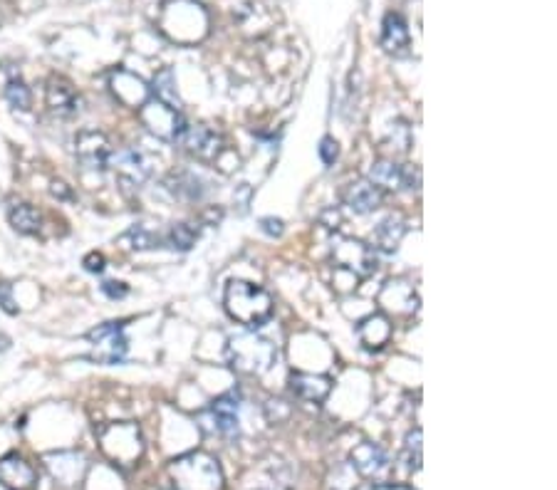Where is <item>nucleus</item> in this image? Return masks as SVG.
Listing matches in <instances>:
<instances>
[{"label":"nucleus","mask_w":557,"mask_h":490,"mask_svg":"<svg viewBox=\"0 0 557 490\" xmlns=\"http://www.w3.org/2000/svg\"><path fill=\"white\" fill-rule=\"evenodd\" d=\"M226 312L248 330H258L273 315V297L246 280H231L226 288Z\"/></svg>","instance_id":"1"},{"label":"nucleus","mask_w":557,"mask_h":490,"mask_svg":"<svg viewBox=\"0 0 557 490\" xmlns=\"http://www.w3.org/2000/svg\"><path fill=\"white\" fill-rule=\"evenodd\" d=\"M228 359H231V367L238 369V372L260 377V374L273 369L275 359H278V349L265 337L246 332V335H236L228 342Z\"/></svg>","instance_id":"2"},{"label":"nucleus","mask_w":557,"mask_h":490,"mask_svg":"<svg viewBox=\"0 0 557 490\" xmlns=\"http://www.w3.org/2000/svg\"><path fill=\"white\" fill-rule=\"evenodd\" d=\"M332 263L340 270L357 275V278H369L377 273V253L372 245L355 241V238H337L332 245Z\"/></svg>","instance_id":"3"},{"label":"nucleus","mask_w":557,"mask_h":490,"mask_svg":"<svg viewBox=\"0 0 557 490\" xmlns=\"http://www.w3.org/2000/svg\"><path fill=\"white\" fill-rule=\"evenodd\" d=\"M139 117H142L144 127L159 137L161 142H181L186 132V119L181 117L179 109H171L161 102H147L139 109Z\"/></svg>","instance_id":"4"},{"label":"nucleus","mask_w":557,"mask_h":490,"mask_svg":"<svg viewBox=\"0 0 557 490\" xmlns=\"http://www.w3.org/2000/svg\"><path fill=\"white\" fill-rule=\"evenodd\" d=\"M87 340L92 344V362L100 364H119L124 357H127V335H124V325L119 322H107V325H100L97 330H92L87 335Z\"/></svg>","instance_id":"5"},{"label":"nucleus","mask_w":557,"mask_h":490,"mask_svg":"<svg viewBox=\"0 0 557 490\" xmlns=\"http://www.w3.org/2000/svg\"><path fill=\"white\" fill-rule=\"evenodd\" d=\"M109 166H114L119 181L132 186V189L144 186L149 181V176H152V161L139 149L117 151V154H112V159H109Z\"/></svg>","instance_id":"6"},{"label":"nucleus","mask_w":557,"mask_h":490,"mask_svg":"<svg viewBox=\"0 0 557 490\" xmlns=\"http://www.w3.org/2000/svg\"><path fill=\"white\" fill-rule=\"evenodd\" d=\"M75 156L87 171H104L112 159V144L102 132H80L75 139Z\"/></svg>","instance_id":"7"},{"label":"nucleus","mask_w":557,"mask_h":490,"mask_svg":"<svg viewBox=\"0 0 557 490\" xmlns=\"http://www.w3.org/2000/svg\"><path fill=\"white\" fill-rule=\"evenodd\" d=\"M181 142H184V147L191 156H196L199 161H206V164L218 161L223 151H226L221 134L213 132L211 127H203V124H199V127H186Z\"/></svg>","instance_id":"8"},{"label":"nucleus","mask_w":557,"mask_h":490,"mask_svg":"<svg viewBox=\"0 0 557 490\" xmlns=\"http://www.w3.org/2000/svg\"><path fill=\"white\" fill-rule=\"evenodd\" d=\"M211 429L218 436H226V439H236L238 429H241V401L236 394H226L221 399H216L211 404Z\"/></svg>","instance_id":"9"},{"label":"nucleus","mask_w":557,"mask_h":490,"mask_svg":"<svg viewBox=\"0 0 557 490\" xmlns=\"http://www.w3.org/2000/svg\"><path fill=\"white\" fill-rule=\"evenodd\" d=\"M45 463H48L50 476L55 478L60 486H67V488L82 483V478H85V473H87L85 456H82V453H75V451L50 453V456L45 458Z\"/></svg>","instance_id":"10"},{"label":"nucleus","mask_w":557,"mask_h":490,"mask_svg":"<svg viewBox=\"0 0 557 490\" xmlns=\"http://www.w3.org/2000/svg\"><path fill=\"white\" fill-rule=\"evenodd\" d=\"M109 87H112L114 97H117L119 102L132 109H142L144 104L149 102V95H152V90L144 85L142 77L132 75V72L127 70L114 72L112 80H109Z\"/></svg>","instance_id":"11"},{"label":"nucleus","mask_w":557,"mask_h":490,"mask_svg":"<svg viewBox=\"0 0 557 490\" xmlns=\"http://www.w3.org/2000/svg\"><path fill=\"white\" fill-rule=\"evenodd\" d=\"M38 481V473L25 458L5 456L0 458V486L10 490H30Z\"/></svg>","instance_id":"12"},{"label":"nucleus","mask_w":557,"mask_h":490,"mask_svg":"<svg viewBox=\"0 0 557 490\" xmlns=\"http://www.w3.org/2000/svg\"><path fill=\"white\" fill-rule=\"evenodd\" d=\"M382 198L384 191L379 189V186H374L369 179L352 181L345 191V203L357 216H367V213L377 211V208L382 206Z\"/></svg>","instance_id":"13"},{"label":"nucleus","mask_w":557,"mask_h":490,"mask_svg":"<svg viewBox=\"0 0 557 490\" xmlns=\"http://www.w3.org/2000/svg\"><path fill=\"white\" fill-rule=\"evenodd\" d=\"M352 466H355V471L362 473V476L377 481V478H382L384 473L389 471V458L387 453L379 446H374V443H359L355 451H352Z\"/></svg>","instance_id":"14"},{"label":"nucleus","mask_w":557,"mask_h":490,"mask_svg":"<svg viewBox=\"0 0 557 490\" xmlns=\"http://www.w3.org/2000/svg\"><path fill=\"white\" fill-rule=\"evenodd\" d=\"M166 189L181 201L196 203L203 201V196L208 194V181L194 171H179V174H171V179L166 181Z\"/></svg>","instance_id":"15"},{"label":"nucleus","mask_w":557,"mask_h":490,"mask_svg":"<svg viewBox=\"0 0 557 490\" xmlns=\"http://www.w3.org/2000/svg\"><path fill=\"white\" fill-rule=\"evenodd\" d=\"M290 387L293 394L303 401H312V404H320L325 401L332 392V382L327 377H315V374H293L290 377Z\"/></svg>","instance_id":"16"},{"label":"nucleus","mask_w":557,"mask_h":490,"mask_svg":"<svg viewBox=\"0 0 557 490\" xmlns=\"http://www.w3.org/2000/svg\"><path fill=\"white\" fill-rule=\"evenodd\" d=\"M48 107L57 117H75L80 112V97L67 82L52 80L48 85Z\"/></svg>","instance_id":"17"},{"label":"nucleus","mask_w":557,"mask_h":490,"mask_svg":"<svg viewBox=\"0 0 557 490\" xmlns=\"http://www.w3.org/2000/svg\"><path fill=\"white\" fill-rule=\"evenodd\" d=\"M382 48L389 55H404L409 48V25L399 13H389L384 18V30H382Z\"/></svg>","instance_id":"18"},{"label":"nucleus","mask_w":557,"mask_h":490,"mask_svg":"<svg viewBox=\"0 0 557 490\" xmlns=\"http://www.w3.org/2000/svg\"><path fill=\"white\" fill-rule=\"evenodd\" d=\"M392 332V322L384 315L367 317V320L357 327L359 342L367 349H382L384 344H389V340H392Z\"/></svg>","instance_id":"19"},{"label":"nucleus","mask_w":557,"mask_h":490,"mask_svg":"<svg viewBox=\"0 0 557 490\" xmlns=\"http://www.w3.org/2000/svg\"><path fill=\"white\" fill-rule=\"evenodd\" d=\"M406 236V226L402 218H384L382 223L377 226V231L372 233V241L377 245L379 250H384V253H394V250L399 248V243H402V238Z\"/></svg>","instance_id":"20"},{"label":"nucleus","mask_w":557,"mask_h":490,"mask_svg":"<svg viewBox=\"0 0 557 490\" xmlns=\"http://www.w3.org/2000/svg\"><path fill=\"white\" fill-rule=\"evenodd\" d=\"M10 226L15 228L23 236H35L43 228V216L38 213V208H33L30 203H20V206H13L8 213Z\"/></svg>","instance_id":"21"},{"label":"nucleus","mask_w":557,"mask_h":490,"mask_svg":"<svg viewBox=\"0 0 557 490\" xmlns=\"http://www.w3.org/2000/svg\"><path fill=\"white\" fill-rule=\"evenodd\" d=\"M404 166L394 164V161H377L369 171V181L379 186L382 191H399L402 189Z\"/></svg>","instance_id":"22"},{"label":"nucleus","mask_w":557,"mask_h":490,"mask_svg":"<svg viewBox=\"0 0 557 490\" xmlns=\"http://www.w3.org/2000/svg\"><path fill=\"white\" fill-rule=\"evenodd\" d=\"M382 305H387L394 312H414L416 295L406 283H389L382 293Z\"/></svg>","instance_id":"23"},{"label":"nucleus","mask_w":557,"mask_h":490,"mask_svg":"<svg viewBox=\"0 0 557 490\" xmlns=\"http://www.w3.org/2000/svg\"><path fill=\"white\" fill-rule=\"evenodd\" d=\"M152 92L156 95V102L166 104V107L171 109H181L179 92H176V77L174 70H169V67H164V70L154 77Z\"/></svg>","instance_id":"24"},{"label":"nucleus","mask_w":557,"mask_h":490,"mask_svg":"<svg viewBox=\"0 0 557 490\" xmlns=\"http://www.w3.org/2000/svg\"><path fill=\"white\" fill-rule=\"evenodd\" d=\"M196 238H199V228L191 226V223H174L164 236V245H169L171 250H179V253H186V250L194 248Z\"/></svg>","instance_id":"25"},{"label":"nucleus","mask_w":557,"mask_h":490,"mask_svg":"<svg viewBox=\"0 0 557 490\" xmlns=\"http://www.w3.org/2000/svg\"><path fill=\"white\" fill-rule=\"evenodd\" d=\"M127 241L132 243L134 250H149L164 245V236H159V233L152 231L149 226H134L132 231L127 233Z\"/></svg>","instance_id":"26"},{"label":"nucleus","mask_w":557,"mask_h":490,"mask_svg":"<svg viewBox=\"0 0 557 490\" xmlns=\"http://www.w3.org/2000/svg\"><path fill=\"white\" fill-rule=\"evenodd\" d=\"M5 97H8L10 107L20 109V112H28L30 104H33V97H30V90L23 85L20 80H10L8 87H5Z\"/></svg>","instance_id":"27"},{"label":"nucleus","mask_w":557,"mask_h":490,"mask_svg":"<svg viewBox=\"0 0 557 490\" xmlns=\"http://www.w3.org/2000/svg\"><path fill=\"white\" fill-rule=\"evenodd\" d=\"M317 154H320V159L325 161L327 166H332L337 161V156H340V144L332 137H325L320 142V147H317Z\"/></svg>","instance_id":"28"},{"label":"nucleus","mask_w":557,"mask_h":490,"mask_svg":"<svg viewBox=\"0 0 557 490\" xmlns=\"http://www.w3.org/2000/svg\"><path fill=\"white\" fill-rule=\"evenodd\" d=\"M102 293L109 297V300H122V297H127L129 288L124 283H119V280H107V283L102 285Z\"/></svg>","instance_id":"29"},{"label":"nucleus","mask_w":557,"mask_h":490,"mask_svg":"<svg viewBox=\"0 0 557 490\" xmlns=\"http://www.w3.org/2000/svg\"><path fill=\"white\" fill-rule=\"evenodd\" d=\"M0 307H3L8 315H15V312H18V307H15V300H13V285L0 283Z\"/></svg>","instance_id":"30"},{"label":"nucleus","mask_w":557,"mask_h":490,"mask_svg":"<svg viewBox=\"0 0 557 490\" xmlns=\"http://www.w3.org/2000/svg\"><path fill=\"white\" fill-rule=\"evenodd\" d=\"M260 228H263V233H268V236H273V238L283 236V231H285L283 221H280V218H273V216L260 218Z\"/></svg>","instance_id":"31"},{"label":"nucleus","mask_w":557,"mask_h":490,"mask_svg":"<svg viewBox=\"0 0 557 490\" xmlns=\"http://www.w3.org/2000/svg\"><path fill=\"white\" fill-rule=\"evenodd\" d=\"M85 268L90 270V273H102L104 270V255L102 253H90L85 258Z\"/></svg>","instance_id":"32"},{"label":"nucleus","mask_w":557,"mask_h":490,"mask_svg":"<svg viewBox=\"0 0 557 490\" xmlns=\"http://www.w3.org/2000/svg\"><path fill=\"white\" fill-rule=\"evenodd\" d=\"M52 194L55 196H65V198H70V194L65 191V184H52Z\"/></svg>","instance_id":"33"}]
</instances>
